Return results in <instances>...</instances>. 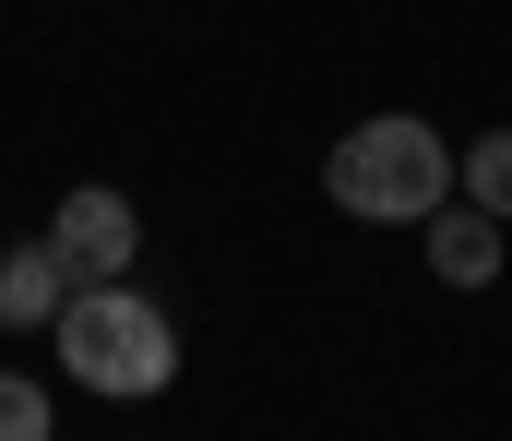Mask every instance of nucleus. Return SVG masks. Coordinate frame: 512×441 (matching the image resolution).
Instances as JSON below:
<instances>
[{
	"label": "nucleus",
	"mask_w": 512,
	"mask_h": 441,
	"mask_svg": "<svg viewBox=\"0 0 512 441\" xmlns=\"http://www.w3.org/2000/svg\"><path fill=\"white\" fill-rule=\"evenodd\" d=\"M48 251L72 263V287H108V275H131V251H143L131 191H108V179H72V191H60V215H48Z\"/></svg>",
	"instance_id": "nucleus-3"
},
{
	"label": "nucleus",
	"mask_w": 512,
	"mask_h": 441,
	"mask_svg": "<svg viewBox=\"0 0 512 441\" xmlns=\"http://www.w3.org/2000/svg\"><path fill=\"white\" fill-rule=\"evenodd\" d=\"M48 346H60V370H72L96 406H143V394L179 382V322L131 287V275L72 287V298H60V322H48Z\"/></svg>",
	"instance_id": "nucleus-1"
},
{
	"label": "nucleus",
	"mask_w": 512,
	"mask_h": 441,
	"mask_svg": "<svg viewBox=\"0 0 512 441\" xmlns=\"http://www.w3.org/2000/svg\"><path fill=\"white\" fill-rule=\"evenodd\" d=\"M453 191H465L477 215H501V227H512V132H477V144L453 155Z\"/></svg>",
	"instance_id": "nucleus-6"
},
{
	"label": "nucleus",
	"mask_w": 512,
	"mask_h": 441,
	"mask_svg": "<svg viewBox=\"0 0 512 441\" xmlns=\"http://www.w3.org/2000/svg\"><path fill=\"white\" fill-rule=\"evenodd\" d=\"M60 298H72V263L48 251V227L0 251V334H48V322H60Z\"/></svg>",
	"instance_id": "nucleus-5"
},
{
	"label": "nucleus",
	"mask_w": 512,
	"mask_h": 441,
	"mask_svg": "<svg viewBox=\"0 0 512 441\" xmlns=\"http://www.w3.org/2000/svg\"><path fill=\"white\" fill-rule=\"evenodd\" d=\"M322 191H334V215H358V227H417L429 203H453V144H441L417 108H382V120L334 132Z\"/></svg>",
	"instance_id": "nucleus-2"
},
{
	"label": "nucleus",
	"mask_w": 512,
	"mask_h": 441,
	"mask_svg": "<svg viewBox=\"0 0 512 441\" xmlns=\"http://www.w3.org/2000/svg\"><path fill=\"white\" fill-rule=\"evenodd\" d=\"M48 430H60L48 382H36V370H0V441H48Z\"/></svg>",
	"instance_id": "nucleus-7"
},
{
	"label": "nucleus",
	"mask_w": 512,
	"mask_h": 441,
	"mask_svg": "<svg viewBox=\"0 0 512 441\" xmlns=\"http://www.w3.org/2000/svg\"><path fill=\"white\" fill-rule=\"evenodd\" d=\"M417 251H429V275H441V287H489V275H501V251H512V227H501V215H477V203L453 191V203H429V215H417Z\"/></svg>",
	"instance_id": "nucleus-4"
}]
</instances>
